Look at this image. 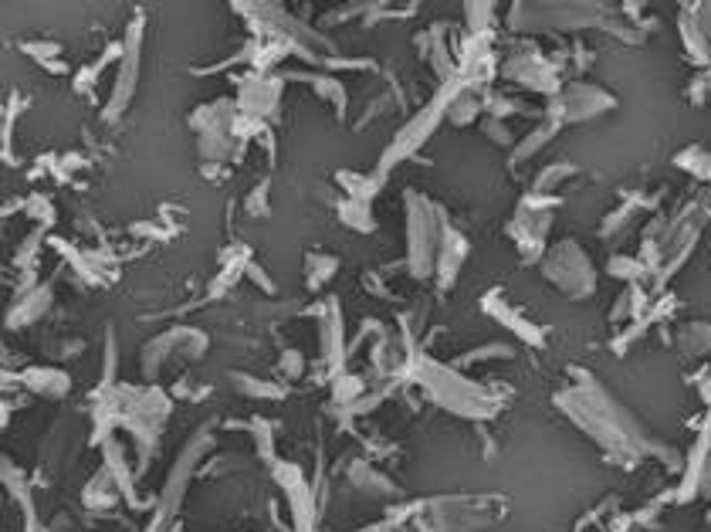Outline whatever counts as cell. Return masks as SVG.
Instances as JSON below:
<instances>
[{"label":"cell","mask_w":711,"mask_h":532,"mask_svg":"<svg viewBox=\"0 0 711 532\" xmlns=\"http://www.w3.org/2000/svg\"><path fill=\"white\" fill-rule=\"evenodd\" d=\"M21 383L28 390H34L38 397L58 400L72 390V377L65 370H55V366H31V370L21 373Z\"/></svg>","instance_id":"ba28073f"},{"label":"cell","mask_w":711,"mask_h":532,"mask_svg":"<svg viewBox=\"0 0 711 532\" xmlns=\"http://www.w3.org/2000/svg\"><path fill=\"white\" fill-rule=\"evenodd\" d=\"M339 217L349 224V228L356 231H376V217L370 214V204H363V200H342L339 207Z\"/></svg>","instance_id":"7c38bea8"},{"label":"cell","mask_w":711,"mask_h":532,"mask_svg":"<svg viewBox=\"0 0 711 532\" xmlns=\"http://www.w3.org/2000/svg\"><path fill=\"white\" fill-rule=\"evenodd\" d=\"M24 51L51 68V55H61V45H55V41H31V45H24Z\"/></svg>","instance_id":"7402d4cb"},{"label":"cell","mask_w":711,"mask_h":532,"mask_svg":"<svg viewBox=\"0 0 711 532\" xmlns=\"http://www.w3.org/2000/svg\"><path fill=\"white\" fill-rule=\"evenodd\" d=\"M349 482H353L356 488H363V492L397 495V488H393L390 482H386L383 475H376L373 468H366V465H353V468H349Z\"/></svg>","instance_id":"4fadbf2b"},{"label":"cell","mask_w":711,"mask_h":532,"mask_svg":"<svg viewBox=\"0 0 711 532\" xmlns=\"http://www.w3.org/2000/svg\"><path fill=\"white\" fill-rule=\"evenodd\" d=\"M143 28H146V17L139 14L126 31V45H122V58H119V75H116V85H112V102L105 106L102 119L112 122L119 119L126 106L133 102V92H136V82H139V51H143Z\"/></svg>","instance_id":"3957f363"},{"label":"cell","mask_w":711,"mask_h":532,"mask_svg":"<svg viewBox=\"0 0 711 532\" xmlns=\"http://www.w3.org/2000/svg\"><path fill=\"white\" fill-rule=\"evenodd\" d=\"M552 133H556V126H552V122H549V126L535 129L532 136H525L522 143L515 146V163H519V160H529V156H532L535 150H539V146L546 143V139H552Z\"/></svg>","instance_id":"ac0fdd59"},{"label":"cell","mask_w":711,"mask_h":532,"mask_svg":"<svg viewBox=\"0 0 711 532\" xmlns=\"http://www.w3.org/2000/svg\"><path fill=\"white\" fill-rule=\"evenodd\" d=\"M278 366H282V373H285V377H298V373L305 370V360H302V356H298L295 350H288V353L282 356V363H278Z\"/></svg>","instance_id":"603a6c76"},{"label":"cell","mask_w":711,"mask_h":532,"mask_svg":"<svg viewBox=\"0 0 711 532\" xmlns=\"http://www.w3.org/2000/svg\"><path fill=\"white\" fill-rule=\"evenodd\" d=\"M681 353H684V356L711 353V326H701V322H691L688 329H681Z\"/></svg>","instance_id":"9a60e30c"},{"label":"cell","mask_w":711,"mask_h":532,"mask_svg":"<svg viewBox=\"0 0 711 532\" xmlns=\"http://www.w3.org/2000/svg\"><path fill=\"white\" fill-rule=\"evenodd\" d=\"M542 275L569 299H590L596 292V268L576 241H559L542 258Z\"/></svg>","instance_id":"7a4b0ae2"},{"label":"cell","mask_w":711,"mask_h":532,"mask_svg":"<svg viewBox=\"0 0 711 532\" xmlns=\"http://www.w3.org/2000/svg\"><path fill=\"white\" fill-rule=\"evenodd\" d=\"M691 11H695L701 31H705V38L711 41V4H698V7H691Z\"/></svg>","instance_id":"d4e9b609"},{"label":"cell","mask_w":711,"mask_h":532,"mask_svg":"<svg viewBox=\"0 0 711 532\" xmlns=\"http://www.w3.org/2000/svg\"><path fill=\"white\" fill-rule=\"evenodd\" d=\"M187 356V360H200L207 353V336L200 329H170V333L156 336L146 343V350L139 353V366H143L146 377H156L160 366L166 363V356Z\"/></svg>","instance_id":"277c9868"},{"label":"cell","mask_w":711,"mask_h":532,"mask_svg":"<svg viewBox=\"0 0 711 532\" xmlns=\"http://www.w3.org/2000/svg\"><path fill=\"white\" fill-rule=\"evenodd\" d=\"M119 499H122V492H119L116 478H112L109 468L102 465L92 482L85 485V505H92V509H112V505H119Z\"/></svg>","instance_id":"30bf717a"},{"label":"cell","mask_w":711,"mask_h":532,"mask_svg":"<svg viewBox=\"0 0 711 532\" xmlns=\"http://www.w3.org/2000/svg\"><path fill=\"white\" fill-rule=\"evenodd\" d=\"M417 383L427 390V397H434L437 404H444L447 411L474 417V421H485L488 414H495V404L485 397V390L474 387V383L461 380L451 366H441L434 360H420L417 363Z\"/></svg>","instance_id":"6da1fadb"},{"label":"cell","mask_w":711,"mask_h":532,"mask_svg":"<svg viewBox=\"0 0 711 532\" xmlns=\"http://www.w3.org/2000/svg\"><path fill=\"white\" fill-rule=\"evenodd\" d=\"M309 82H312V89L322 95V99L336 106L339 116L346 112V89H342L339 78H332V75H309Z\"/></svg>","instance_id":"2e32d148"},{"label":"cell","mask_w":711,"mask_h":532,"mask_svg":"<svg viewBox=\"0 0 711 532\" xmlns=\"http://www.w3.org/2000/svg\"><path fill=\"white\" fill-rule=\"evenodd\" d=\"M278 99H282V82L268 75H251L248 82L241 85V99H237V109L241 116L251 119H271L278 112Z\"/></svg>","instance_id":"8992f818"},{"label":"cell","mask_w":711,"mask_h":532,"mask_svg":"<svg viewBox=\"0 0 711 532\" xmlns=\"http://www.w3.org/2000/svg\"><path fill=\"white\" fill-rule=\"evenodd\" d=\"M613 106H617V102H613L610 92L579 82V85H569L563 95L552 99L549 116H552V126H559V122H573V119L576 122L579 119H593V116H600V112H607Z\"/></svg>","instance_id":"5b68a950"},{"label":"cell","mask_w":711,"mask_h":532,"mask_svg":"<svg viewBox=\"0 0 711 532\" xmlns=\"http://www.w3.org/2000/svg\"><path fill=\"white\" fill-rule=\"evenodd\" d=\"M468 11H471V14H491L495 7H491V4H471ZM471 31H474V34L488 31V21H485V17H471Z\"/></svg>","instance_id":"cb8c5ba5"},{"label":"cell","mask_w":711,"mask_h":532,"mask_svg":"<svg viewBox=\"0 0 711 532\" xmlns=\"http://www.w3.org/2000/svg\"><path fill=\"white\" fill-rule=\"evenodd\" d=\"M275 482L285 488V499L292 505L295 532H312V492L298 465H275Z\"/></svg>","instance_id":"52a82bcc"},{"label":"cell","mask_w":711,"mask_h":532,"mask_svg":"<svg viewBox=\"0 0 711 532\" xmlns=\"http://www.w3.org/2000/svg\"><path fill=\"white\" fill-rule=\"evenodd\" d=\"M237 387H244V390H248V394L261 397V400H282V387H275V383H265V380L237 377Z\"/></svg>","instance_id":"d6986e66"},{"label":"cell","mask_w":711,"mask_h":532,"mask_svg":"<svg viewBox=\"0 0 711 532\" xmlns=\"http://www.w3.org/2000/svg\"><path fill=\"white\" fill-rule=\"evenodd\" d=\"M336 268H339V261L332 255H309L305 258V272H309L305 275V282H309V289H322V285L336 275Z\"/></svg>","instance_id":"5bb4252c"},{"label":"cell","mask_w":711,"mask_h":532,"mask_svg":"<svg viewBox=\"0 0 711 532\" xmlns=\"http://www.w3.org/2000/svg\"><path fill=\"white\" fill-rule=\"evenodd\" d=\"M48 309H51V289H48V285L28 289L24 295H17L11 316H7V326H11V329H21V326H28V322L41 319Z\"/></svg>","instance_id":"9c48e42d"},{"label":"cell","mask_w":711,"mask_h":532,"mask_svg":"<svg viewBox=\"0 0 711 532\" xmlns=\"http://www.w3.org/2000/svg\"><path fill=\"white\" fill-rule=\"evenodd\" d=\"M559 177H573V167H566V163H556V167L542 170V177H539V183H535V190H539V194H546V190L556 187Z\"/></svg>","instance_id":"ffe728a7"},{"label":"cell","mask_w":711,"mask_h":532,"mask_svg":"<svg viewBox=\"0 0 711 532\" xmlns=\"http://www.w3.org/2000/svg\"><path fill=\"white\" fill-rule=\"evenodd\" d=\"M678 167H684L688 173H695L698 180H711V153L698 150V146H691V150H681Z\"/></svg>","instance_id":"e0dca14e"},{"label":"cell","mask_w":711,"mask_h":532,"mask_svg":"<svg viewBox=\"0 0 711 532\" xmlns=\"http://www.w3.org/2000/svg\"><path fill=\"white\" fill-rule=\"evenodd\" d=\"M244 204H248V214L265 217V214H268V180H261L258 187H254L251 194H248V200H244Z\"/></svg>","instance_id":"44dd1931"},{"label":"cell","mask_w":711,"mask_h":532,"mask_svg":"<svg viewBox=\"0 0 711 532\" xmlns=\"http://www.w3.org/2000/svg\"><path fill=\"white\" fill-rule=\"evenodd\" d=\"M678 28H681L684 48H688V55H691V61H698V65H708V61H711V41L705 38V31H701V24H698V17H695V11L681 14Z\"/></svg>","instance_id":"8fae6325"}]
</instances>
